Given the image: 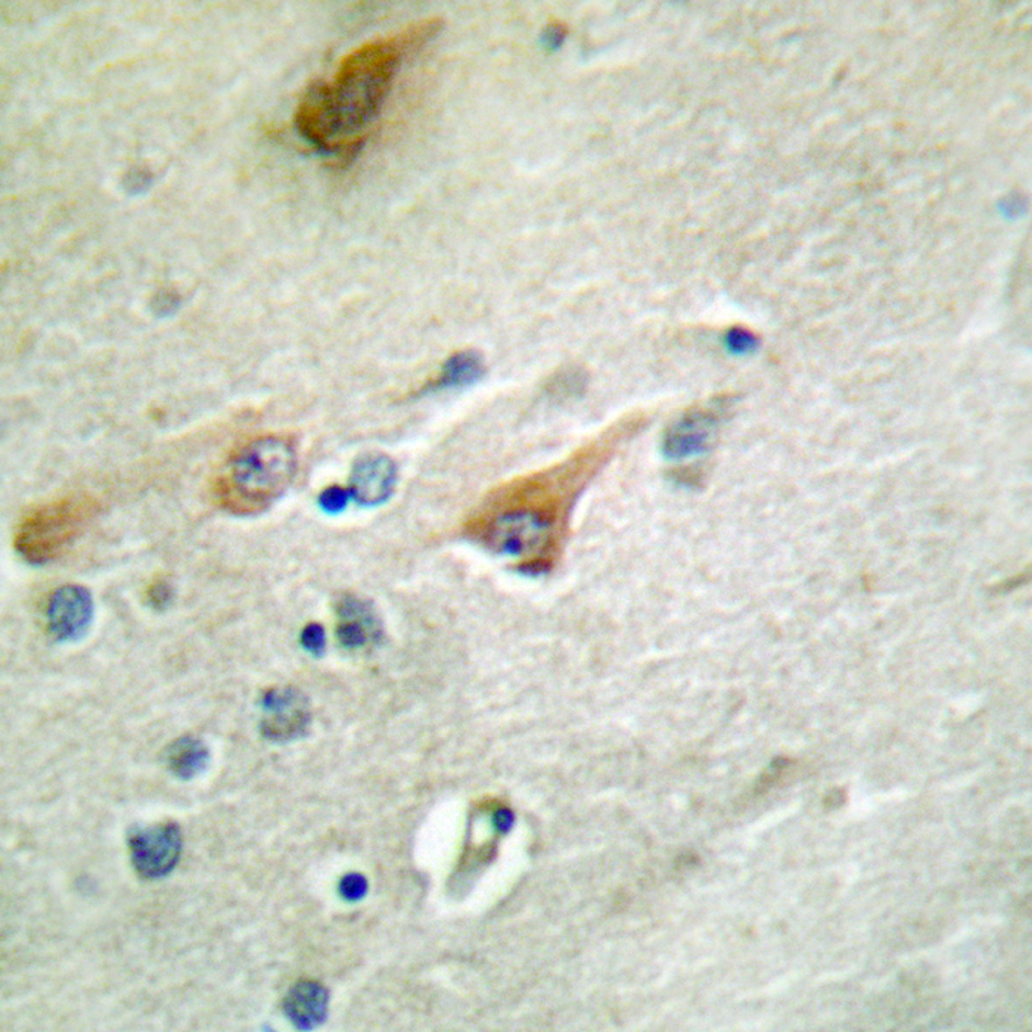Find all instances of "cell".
Masks as SVG:
<instances>
[{
  "instance_id": "cell-16",
  "label": "cell",
  "mask_w": 1032,
  "mask_h": 1032,
  "mask_svg": "<svg viewBox=\"0 0 1032 1032\" xmlns=\"http://www.w3.org/2000/svg\"><path fill=\"white\" fill-rule=\"evenodd\" d=\"M151 185L152 174L144 169L128 171L126 178H124L123 183L124 191H126V194L131 196L144 195L145 192L149 191Z\"/></svg>"
},
{
  "instance_id": "cell-10",
  "label": "cell",
  "mask_w": 1032,
  "mask_h": 1032,
  "mask_svg": "<svg viewBox=\"0 0 1032 1032\" xmlns=\"http://www.w3.org/2000/svg\"><path fill=\"white\" fill-rule=\"evenodd\" d=\"M328 1006V990L316 980H299L284 1000L286 1017L302 1031L322 1025L327 1021Z\"/></svg>"
},
{
  "instance_id": "cell-22",
  "label": "cell",
  "mask_w": 1032,
  "mask_h": 1032,
  "mask_svg": "<svg viewBox=\"0 0 1032 1032\" xmlns=\"http://www.w3.org/2000/svg\"><path fill=\"white\" fill-rule=\"evenodd\" d=\"M175 306H178V302H175L174 295L162 294V297H158L157 307L160 308L162 315L173 311Z\"/></svg>"
},
{
  "instance_id": "cell-17",
  "label": "cell",
  "mask_w": 1032,
  "mask_h": 1032,
  "mask_svg": "<svg viewBox=\"0 0 1032 1032\" xmlns=\"http://www.w3.org/2000/svg\"><path fill=\"white\" fill-rule=\"evenodd\" d=\"M302 644L304 649L311 655L324 654L325 646H327V635H325L322 625L308 624L303 631Z\"/></svg>"
},
{
  "instance_id": "cell-21",
  "label": "cell",
  "mask_w": 1032,
  "mask_h": 1032,
  "mask_svg": "<svg viewBox=\"0 0 1032 1032\" xmlns=\"http://www.w3.org/2000/svg\"><path fill=\"white\" fill-rule=\"evenodd\" d=\"M513 816L512 813L502 808V810L496 812L495 815V825L498 826L500 832H508L512 828Z\"/></svg>"
},
{
  "instance_id": "cell-1",
  "label": "cell",
  "mask_w": 1032,
  "mask_h": 1032,
  "mask_svg": "<svg viewBox=\"0 0 1032 1032\" xmlns=\"http://www.w3.org/2000/svg\"><path fill=\"white\" fill-rule=\"evenodd\" d=\"M441 27L439 19L422 21L397 36L365 43L342 59L327 93L344 147L363 138V128L381 113L402 58L439 36Z\"/></svg>"
},
{
  "instance_id": "cell-19",
  "label": "cell",
  "mask_w": 1032,
  "mask_h": 1032,
  "mask_svg": "<svg viewBox=\"0 0 1032 1032\" xmlns=\"http://www.w3.org/2000/svg\"><path fill=\"white\" fill-rule=\"evenodd\" d=\"M171 599H173V590H171L169 582L157 581L149 588V605L156 608V610H165L170 605Z\"/></svg>"
},
{
  "instance_id": "cell-4",
  "label": "cell",
  "mask_w": 1032,
  "mask_h": 1032,
  "mask_svg": "<svg viewBox=\"0 0 1032 1032\" xmlns=\"http://www.w3.org/2000/svg\"><path fill=\"white\" fill-rule=\"evenodd\" d=\"M554 521L538 509H512L500 513L487 529V545L503 556L531 555L549 542Z\"/></svg>"
},
{
  "instance_id": "cell-13",
  "label": "cell",
  "mask_w": 1032,
  "mask_h": 1032,
  "mask_svg": "<svg viewBox=\"0 0 1032 1032\" xmlns=\"http://www.w3.org/2000/svg\"><path fill=\"white\" fill-rule=\"evenodd\" d=\"M484 371L486 370H484L481 354L473 350L461 351V353L453 354L444 363L435 388L457 389L469 387V385H474L483 378Z\"/></svg>"
},
{
  "instance_id": "cell-23",
  "label": "cell",
  "mask_w": 1032,
  "mask_h": 1032,
  "mask_svg": "<svg viewBox=\"0 0 1032 1032\" xmlns=\"http://www.w3.org/2000/svg\"><path fill=\"white\" fill-rule=\"evenodd\" d=\"M843 799H846V796L839 794V792H832V794L826 798L825 803L828 807L837 808L839 805L843 804Z\"/></svg>"
},
{
  "instance_id": "cell-18",
  "label": "cell",
  "mask_w": 1032,
  "mask_h": 1032,
  "mask_svg": "<svg viewBox=\"0 0 1032 1032\" xmlns=\"http://www.w3.org/2000/svg\"><path fill=\"white\" fill-rule=\"evenodd\" d=\"M349 496L351 495L340 487L328 488V490H325L322 496H320V507L327 512H340L345 508L347 502H349Z\"/></svg>"
},
{
  "instance_id": "cell-20",
  "label": "cell",
  "mask_w": 1032,
  "mask_h": 1032,
  "mask_svg": "<svg viewBox=\"0 0 1032 1032\" xmlns=\"http://www.w3.org/2000/svg\"><path fill=\"white\" fill-rule=\"evenodd\" d=\"M565 41V30L563 25L554 24L549 25L546 29V32L543 33V42L549 49H558Z\"/></svg>"
},
{
  "instance_id": "cell-8",
  "label": "cell",
  "mask_w": 1032,
  "mask_h": 1032,
  "mask_svg": "<svg viewBox=\"0 0 1032 1032\" xmlns=\"http://www.w3.org/2000/svg\"><path fill=\"white\" fill-rule=\"evenodd\" d=\"M48 628L57 640L80 639L88 632L93 616V599L81 586H64L49 599Z\"/></svg>"
},
{
  "instance_id": "cell-3",
  "label": "cell",
  "mask_w": 1032,
  "mask_h": 1032,
  "mask_svg": "<svg viewBox=\"0 0 1032 1032\" xmlns=\"http://www.w3.org/2000/svg\"><path fill=\"white\" fill-rule=\"evenodd\" d=\"M88 496H70L43 504L20 525L15 547L27 563L43 565L58 558L95 515Z\"/></svg>"
},
{
  "instance_id": "cell-14",
  "label": "cell",
  "mask_w": 1032,
  "mask_h": 1032,
  "mask_svg": "<svg viewBox=\"0 0 1032 1032\" xmlns=\"http://www.w3.org/2000/svg\"><path fill=\"white\" fill-rule=\"evenodd\" d=\"M723 344H725L727 353L736 355V358H747V355L757 353V350L760 349V340H758L756 333L740 327L730 328L726 332Z\"/></svg>"
},
{
  "instance_id": "cell-11",
  "label": "cell",
  "mask_w": 1032,
  "mask_h": 1032,
  "mask_svg": "<svg viewBox=\"0 0 1032 1032\" xmlns=\"http://www.w3.org/2000/svg\"><path fill=\"white\" fill-rule=\"evenodd\" d=\"M340 615V625L337 628L338 640L349 649L365 646L371 639H376L379 633L378 619L374 610L366 602L358 598L341 599L337 606Z\"/></svg>"
},
{
  "instance_id": "cell-12",
  "label": "cell",
  "mask_w": 1032,
  "mask_h": 1032,
  "mask_svg": "<svg viewBox=\"0 0 1032 1032\" xmlns=\"http://www.w3.org/2000/svg\"><path fill=\"white\" fill-rule=\"evenodd\" d=\"M207 745L195 736H182L166 749V764L175 778L191 781L207 769Z\"/></svg>"
},
{
  "instance_id": "cell-5",
  "label": "cell",
  "mask_w": 1032,
  "mask_h": 1032,
  "mask_svg": "<svg viewBox=\"0 0 1032 1032\" xmlns=\"http://www.w3.org/2000/svg\"><path fill=\"white\" fill-rule=\"evenodd\" d=\"M182 846L181 828L173 821L136 828L128 833L133 867L144 880L170 875L181 859Z\"/></svg>"
},
{
  "instance_id": "cell-7",
  "label": "cell",
  "mask_w": 1032,
  "mask_h": 1032,
  "mask_svg": "<svg viewBox=\"0 0 1032 1032\" xmlns=\"http://www.w3.org/2000/svg\"><path fill=\"white\" fill-rule=\"evenodd\" d=\"M721 423V412L713 409L693 410L678 419L664 434L661 451L671 462L695 460L710 451L711 441Z\"/></svg>"
},
{
  "instance_id": "cell-2",
  "label": "cell",
  "mask_w": 1032,
  "mask_h": 1032,
  "mask_svg": "<svg viewBox=\"0 0 1032 1032\" xmlns=\"http://www.w3.org/2000/svg\"><path fill=\"white\" fill-rule=\"evenodd\" d=\"M297 452L284 436H263L251 441L223 468L217 481V498L223 508L235 513H250L268 508L293 483Z\"/></svg>"
},
{
  "instance_id": "cell-9",
  "label": "cell",
  "mask_w": 1032,
  "mask_h": 1032,
  "mask_svg": "<svg viewBox=\"0 0 1032 1032\" xmlns=\"http://www.w3.org/2000/svg\"><path fill=\"white\" fill-rule=\"evenodd\" d=\"M397 469L387 456L370 455L355 462L350 479V495L363 507H376L392 496Z\"/></svg>"
},
{
  "instance_id": "cell-6",
  "label": "cell",
  "mask_w": 1032,
  "mask_h": 1032,
  "mask_svg": "<svg viewBox=\"0 0 1032 1032\" xmlns=\"http://www.w3.org/2000/svg\"><path fill=\"white\" fill-rule=\"evenodd\" d=\"M261 708V735L272 742L284 744L303 738L311 725L307 696L295 688H273L265 692Z\"/></svg>"
},
{
  "instance_id": "cell-15",
  "label": "cell",
  "mask_w": 1032,
  "mask_h": 1032,
  "mask_svg": "<svg viewBox=\"0 0 1032 1032\" xmlns=\"http://www.w3.org/2000/svg\"><path fill=\"white\" fill-rule=\"evenodd\" d=\"M367 893L366 877L361 873H349L340 882V894L344 900L354 903L361 901Z\"/></svg>"
}]
</instances>
